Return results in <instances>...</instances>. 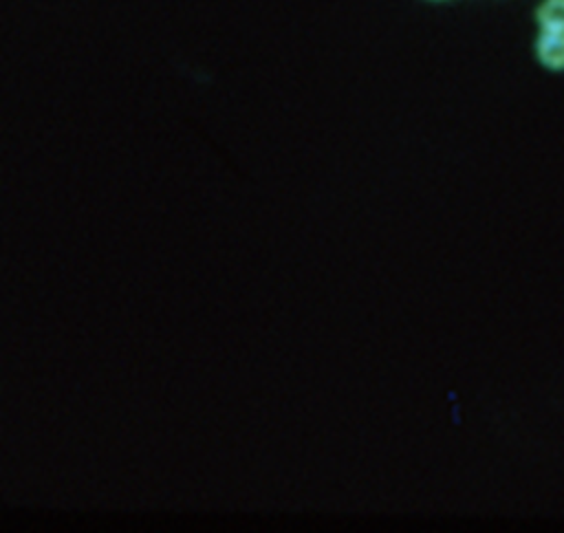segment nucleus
Returning <instances> with one entry per match:
<instances>
[{
	"instance_id": "1",
	"label": "nucleus",
	"mask_w": 564,
	"mask_h": 533,
	"mask_svg": "<svg viewBox=\"0 0 564 533\" xmlns=\"http://www.w3.org/2000/svg\"><path fill=\"white\" fill-rule=\"evenodd\" d=\"M538 62L553 73L564 70V31H540L535 40Z\"/></svg>"
},
{
	"instance_id": "2",
	"label": "nucleus",
	"mask_w": 564,
	"mask_h": 533,
	"mask_svg": "<svg viewBox=\"0 0 564 533\" xmlns=\"http://www.w3.org/2000/svg\"><path fill=\"white\" fill-rule=\"evenodd\" d=\"M535 20L540 31H564V0H542Z\"/></svg>"
}]
</instances>
